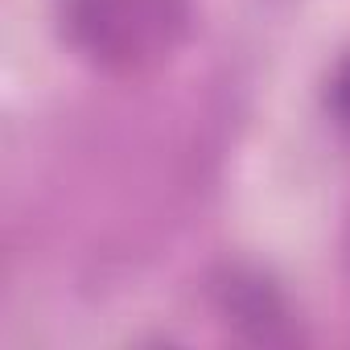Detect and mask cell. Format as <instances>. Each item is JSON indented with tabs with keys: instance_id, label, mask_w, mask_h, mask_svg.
<instances>
[{
	"instance_id": "cell-1",
	"label": "cell",
	"mask_w": 350,
	"mask_h": 350,
	"mask_svg": "<svg viewBox=\"0 0 350 350\" xmlns=\"http://www.w3.org/2000/svg\"><path fill=\"white\" fill-rule=\"evenodd\" d=\"M190 0H62L66 42L107 75H148L190 33Z\"/></svg>"
},
{
	"instance_id": "cell-3",
	"label": "cell",
	"mask_w": 350,
	"mask_h": 350,
	"mask_svg": "<svg viewBox=\"0 0 350 350\" xmlns=\"http://www.w3.org/2000/svg\"><path fill=\"white\" fill-rule=\"evenodd\" d=\"M329 111L342 128H350V58L338 66V75L329 79Z\"/></svg>"
},
{
	"instance_id": "cell-2",
	"label": "cell",
	"mask_w": 350,
	"mask_h": 350,
	"mask_svg": "<svg viewBox=\"0 0 350 350\" xmlns=\"http://www.w3.org/2000/svg\"><path fill=\"white\" fill-rule=\"evenodd\" d=\"M223 305H227V313L239 321V325H247L256 338H264V342H272V338H280V325H284V305L272 297V288L264 284V280H247V276H231L227 280V288H223Z\"/></svg>"
}]
</instances>
